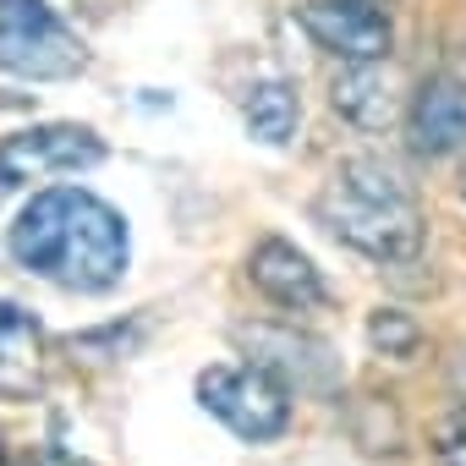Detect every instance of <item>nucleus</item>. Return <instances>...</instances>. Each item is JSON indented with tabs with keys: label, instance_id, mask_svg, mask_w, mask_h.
I'll return each instance as SVG.
<instances>
[{
	"label": "nucleus",
	"instance_id": "4",
	"mask_svg": "<svg viewBox=\"0 0 466 466\" xmlns=\"http://www.w3.org/2000/svg\"><path fill=\"white\" fill-rule=\"evenodd\" d=\"M198 406L242 444H275L291 428V390L258 362H214L198 373Z\"/></svg>",
	"mask_w": 466,
	"mask_h": 466
},
{
	"label": "nucleus",
	"instance_id": "9",
	"mask_svg": "<svg viewBox=\"0 0 466 466\" xmlns=\"http://www.w3.org/2000/svg\"><path fill=\"white\" fill-rule=\"evenodd\" d=\"M329 105H335V116H346L357 132H384V127H390V121H400V110H406L384 61L340 66V72H335V83H329Z\"/></svg>",
	"mask_w": 466,
	"mask_h": 466
},
{
	"label": "nucleus",
	"instance_id": "17",
	"mask_svg": "<svg viewBox=\"0 0 466 466\" xmlns=\"http://www.w3.org/2000/svg\"><path fill=\"white\" fill-rule=\"evenodd\" d=\"M379 6H384V0H379Z\"/></svg>",
	"mask_w": 466,
	"mask_h": 466
},
{
	"label": "nucleus",
	"instance_id": "13",
	"mask_svg": "<svg viewBox=\"0 0 466 466\" xmlns=\"http://www.w3.org/2000/svg\"><path fill=\"white\" fill-rule=\"evenodd\" d=\"M433 455H439V466H466V395H461L455 411L439 422V433H433Z\"/></svg>",
	"mask_w": 466,
	"mask_h": 466
},
{
	"label": "nucleus",
	"instance_id": "7",
	"mask_svg": "<svg viewBox=\"0 0 466 466\" xmlns=\"http://www.w3.org/2000/svg\"><path fill=\"white\" fill-rule=\"evenodd\" d=\"M248 286L275 302L280 313H313V308H329V286H324V269L286 237H258L253 253H248Z\"/></svg>",
	"mask_w": 466,
	"mask_h": 466
},
{
	"label": "nucleus",
	"instance_id": "5",
	"mask_svg": "<svg viewBox=\"0 0 466 466\" xmlns=\"http://www.w3.org/2000/svg\"><path fill=\"white\" fill-rule=\"evenodd\" d=\"M94 165H105V137L94 127L50 121V127L12 132V137H0V198L28 181H45V176H83Z\"/></svg>",
	"mask_w": 466,
	"mask_h": 466
},
{
	"label": "nucleus",
	"instance_id": "12",
	"mask_svg": "<svg viewBox=\"0 0 466 466\" xmlns=\"http://www.w3.org/2000/svg\"><path fill=\"white\" fill-rule=\"evenodd\" d=\"M368 346H373L379 357L406 362V357H417V346H422V324H417L411 313H400V308H379V313L368 319Z\"/></svg>",
	"mask_w": 466,
	"mask_h": 466
},
{
	"label": "nucleus",
	"instance_id": "6",
	"mask_svg": "<svg viewBox=\"0 0 466 466\" xmlns=\"http://www.w3.org/2000/svg\"><path fill=\"white\" fill-rule=\"evenodd\" d=\"M297 28L335 56L340 66L357 61H390L395 56V23L379 0H302L297 6Z\"/></svg>",
	"mask_w": 466,
	"mask_h": 466
},
{
	"label": "nucleus",
	"instance_id": "15",
	"mask_svg": "<svg viewBox=\"0 0 466 466\" xmlns=\"http://www.w3.org/2000/svg\"><path fill=\"white\" fill-rule=\"evenodd\" d=\"M0 466H12V450H6V439H0Z\"/></svg>",
	"mask_w": 466,
	"mask_h": 466
},
{
	"label": "nucleus",
	"instance_id": "2",
	"mask_svg": "<svg viewBox=\"0 0 466 466\" xmlns=\"http://www.w3.org/2000/svg\"><path fill=\"white\" fill-rule=\"evenodd\" d=\"M313 219L335 242H346L351 253H362L384 269L417 264L422 248H428L422 203L379 159H340L329 170V181L319 187V198H313Z\"/></svg>",
	"mask_w": 466,
	"mask_h": 466
},
{
	"label": "nucleus",
	"instance_id": "11",
	"mask_svg": "<svg viewBox=\"0 0 466 466\" xmlns=\"http://www.w3.org/2000/svg\"><path fill=\"white\" fill-rule=\"evenodd\" d=\"M242 121H248V137H258L269 148H286L297 137V127H302V99H297V88L286 77H264V83L248 88Z\"/></svg>",
	"mask_w": 466,
	"mask_h": 466
},
{
	"label": "nucleus",
	"instance_id": "14",
	"mask_svg": "<svg viewBox=\"0 0 466 466\" xmlns=\"http://www.w3.org/2000/svg\"><path fill=\"white\" fill-rule=\"evenodd\" d=\"M12 466H88V461L72 455V450H61V444H28V450L12 455Z\"/></svg>",
	"mask_w": 466,
	"mask_h": 466
},
{
	"label": "nucleus",
	"instance_id": "16",
	"mask_svg": "<svg viewBox=\"0 0 466 466\" xmlns=\"http://www.w3.org/2000/svg\"><path fill=\"white\" fill-rule=\"evenodd\" d=\"M461 198H466V176H461Z\"/></svg>",
	"mask_w": 466,
	"mask_h": 466
},
{
	"label": "nucleus",
	"instance_id": "1",
	"mask_svg": "<svg viewBox=\"0 0 466 466\" xmlns=\"http://www.w3.org/2000/svg\"><path fill=\"white\" fill-rule=\"evenodd\" d=\"M6 258L77 297H105L127 280L132 237L121 208H110L88 187H45L23 203V214L6 230Z\"/></svg>",
	"mask_w": 466,
	"mask_h": 466
},
{
	"label": "nucleus",
	"instance_id": "8",
	"mask_svg": "<svg viewBox=\"0 0 466 466\" xmlns=\"http://www.w3.org/2000/svg\"><path fill=\"white\" fill-rule=\"evenodd\" d=\"M406 143L417 159H450L466 148V83L461 77H428L406 99Z\"/></svg>",
	"mask_w": 466,
	"mask_h": 466
},
{
	"label": "nucleus",
	"instance_id": "3",
	"mask_svg": "<svg viewBox=\"0 0 466 466\" xmlns=\"http://www.w3.org/2000/svg\"><path fill=\"white\" fill-rule=\"evenodd\" d=\"M0 72L17 83H72L88 72V45L50 0H0Z\"/></svg>",
	"mask_w": 466,
	"mask_h": 466
},
{
	"label": "nucleus",
	"instance_id": "10",
	"mask_svg": "<svg viewBox=\"0 0 466 466\" xmlns=\"http://www.w3.org/2000/svg\"><path fill=\"white\" fill-rule=\"evenodd\" d=\"M45 379V329L28 308L0 302V395L6 400H34Z\"/></svg>",
	"mask_w": 466,
	"mask_h": 466
}]
</instances>
